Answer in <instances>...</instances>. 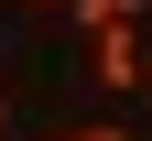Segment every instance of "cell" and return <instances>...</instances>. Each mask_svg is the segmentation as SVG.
I'll list each match as a JSON object with an SVG mask.
<instances>
[{
  "instance_id": "2",
  "label": "cell",
  "mask_w": 152,
  "mask_h": 141,
  "mask_svg": "<svg viewBox=\"0 0 152 141\" xmlns=\"http://www.w3.org/2000/svg\"><path fill=\"white\" fill-rule=\"evenodd\" d=\"M76 33H109V22H152V0H65Z\"/></svg>"
},
{
  "instance_id": "6",
  "label": "cell",
  "mask_w": 152,
  "mask_h": 141,
  "mask_svg": "<svg viewBox=\"0 0 152 141\" xmlns=\"http://www.w3.org/2000/svg\"><path fill=\"white\" fill-rule=\"evenodd\" d=\"M0 130H11V98H0Z\"/></svg>"
},
{
  "instance_id": "4",
  "label": "cell",
  "mask_w": 152,
  "mask_h": 141,
  "mask_svg": "<svg viewBox=\"0 0 152 141\" xmlns=\"http://www.w3.org/2000/svg\"><path fill=\"white\" fill-rule=\"evenodd\" d=\"M22 11H65V0H22Z\"/></svg>"
},
{
  "instance_id": "3",
  "label": "cell",
  "mask_w": 152,
  "mask_h": 141,
  "mask_svg": "<svg viewBox=\"0 0 152 141\" xmlns=\"http://www.w3.org/2000/svg\"><path fill=\"white\" fill-rule=\"evenodd\" d=\"M54 141H130L120 119H87V130H54Z\"/></svg>"
},
{
  "instance_id": "5",
  "label": "cell",
  "mask_w": 152,
  "mask_h": 141,
  "mask_svg": "<svg viewBox=\"0 0 152 141\" xmlns=\"http://www.w3.org/2000/svg\"><path fill=\"white\" fill-rule=\"evenodd\" d=\"M141 98H152V54H141Z\"/></svg>"
},
{
  "instance_id": "1",
  "label": "cell",
  "mask_w": 152,
  "mask_h": 141,
  "mask_svg": "<svg viewBox=\"0 0 152 141\" xmlns=\"http://www.w3.org/2000/svg\"><path fill=\"white\" fill-rule=\"evenodd\" d=\"M141 54H152V22L87 33V76H98V98H141Z\"/></svg>"
}]
</instances>
